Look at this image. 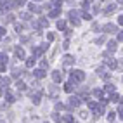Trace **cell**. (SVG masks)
<instances>
[{
	"label": "cell",
	"mask_w": 123,
	"mask_h": 123,
	"mask_svg": "<svg viewBox=\"0 0 123 123\" xmlns=\"http://www.w3.org/2000/svg\"><path fill=\"white\" fill-rule=\"evenodd\" d=\"M85 80V73L81 69H73L71 71V81H83Z\"/></svg>",
	"instance_id": "6da1fadb"
},
{
	"label": "cell",
	"mask_w": 123,
	"mask_h": 123,
	"mask_svg": "<svg viewBox=\"0 0 123 123\" xmlns=\"http://www.w3.org/2000/svg\"><path fill=\"white\" fill-rule=\"evenodd\" d=\"M69 19H71V23L75 24V26H78V24H80V19H78V12H76V11H69Z\"/></svg>",
	"instance_id": "7a4b0ae2"
},
{
	"label": "cell",
	"mask_w": 123,
	"mask_h": 123,
	"mask_svg": "<svg viewBox=\"0 0 123 123\" xmlns=\"http://www.w3.org/2000/svg\"><path fill=\"white\" fill-rule=\"evenodd\" d=\"M80 97H76V95H73V97H69V108H78L80 106Z\"/></svg>",
	"instance_id": "3957f363"
},
{
	"label": "cell",
	"mask_w": 123,
	"mask_h": 123,
	"mask_svg": "<svg viewBox=\"0 0 123 123\" xmlns=\"http://www.w3.org/2000/svg\"><path fill=\"white\" fill-rule=\"evenodd\" d=\"M62 78H64V73H62V71L55 69V71L52 73V80H54V81H61Z\"/></svg>",
	"instance_id": "277c9868"
},
{
	"label": "cell",
	"mask_w": 123,
	"mask_h": 123,
	"mask_svg": "<svg viewBox=\"0 0 123 123\" xmlns=\"http://www.w3.org/2000/svg\"><path fill=\"white\" fill-rule=\"evenodd\" d=\"M45 49H47V45H42V47H37V49H33V57L42 55V54L45 52Z\"/></svg>",
	"instance_id": "5b68a950"
},
{
	"label": "cell",
	"mask_w": 123,
	"mask_h": 123,
	"mask_svg": "<svg viewBox=\"0 0 123 123\" xmlns=\"http://www.w3.org/2000/svg\"><path fill=\"white\" fill-rule=\"evenodd\" d=\"M104 31H106V33H116V26H114V24H111V23H108V24H106V26H104Z\"/></svg>",
	"instance_id": "8992f818"
},
{
	"label": "cell",
	"mask_w": 123,
	"mask_h": 123,
	"mask_svg": "<svg viewBox=\"0 0 123 123\" xmlns=\"http://www.w3.org/2000/svg\"><path fill=\"white\" fill-rule=\"evenodd\" d=\"M14 54H16V57H19V59H24V50H23L21 47L14 49Z\"/></svg>",
	"instance_id": "52a82bcc"
},
{
	"label": "cell",
	"mask_w": 123,
	"mask_h": 123,
	"mask_svg": "<svg viewBox=\"0 0 123 123\" xmlns=\"http://www.w3.org/2000/svg\"><path fill=\"white\" fill-rule=\"evenodd\" d=\"M73 62H75V57L73 55H64V64H66V66H71Z\"/></svg>",
	"instance_id": "ba28073f"
},
{
	"label": "cell",
	"mask_w": 123,
	"mask_h": 123,
	"mask_svg": "<svg viewBox=\"0 0 123 123\" xmlns=\"http://www.w3.org/2000/svg\"><path fill=\"white\" fill-rule=\"evenodd\" d=\"M35 62H37V57L31 55L30 59H26V68H33V66H35Z\"/></svg>",
	"instance_id": "9c48e42d"
},
{
	"label": "cell",
	"mask_w": 123,
	"mask_h": 123,
	"mask_svg": "<svg viewBox=\"0 0 123 123\" xmlns=\"http://www.w3.org/2000/svg\"><path fill=\"white\" fill-rule=\"evenodd\" d=\"M40 95H42V90H40V92H37L35 95L31 94V101H33V104H38V102H40Z\"/></svg>",
	"instance_id": "30bf717a"
},
{
	"label": "cell",
	"mask_w": 123,
	"mask_h": 123,
	"mask_svg": "<svg viewBox=\"0 0 123 123\" xmlns=\"http://www.w3.org/2000/svg\"><path fill=\"white\" fill-rule=\"evenodd\" d=\"M114 9H116V4H109V5L106 7V9H104V12H106V14H111V12H113Z\"/></svg>",
	"instance_id": "8fae6325"
},
{
	"label": "cell",
	"mask_w": 123,
	"mask_h": 123,
	"mask_svg": "<svg viewBox=\"0 0 123 123\" xmlns=\"http://www.w3.org/2000/svg\"><path fill=\"white\" fill-rule=\"evenodd\" d=\"M64 90H66V92H73V90H75V87H73V81H68V83L66 85H64Z\"/></svg>",
	"instance_id": "7c38bea8"
},
{
	"label": "cell",
	"mask_w": 123,
	"mask_h": 123,
	"mask_svg": "<svg viewBox=\"0 0 123 123\" xmlns=\"http://www.w3.org/2000/svg\"><path fill=\"white\" fill-rule=\"evenodd\" d=\"M106 64H108L109 68H116V66H118V64H116V61H114V59H111V57H109V59H106Z\"/></svg>",
	"instance_id": "4fadbf2b"
},
{
	"label": "cell",
	"mask_w": 123,
	"mask_h": 123,
	"mask_svg": "<svg viewBox=\"0 0 123 123\" xmlns=\"http://www.w3.org/2000/svg\"><path fill=\"white\" fill-rule=\"evenodd\" d=\"M21 75H23V71H21V69H18V68H14V69H12V78H19Z\"/></svg>",
	"instance_id": "5bb4252c"
},
{
	"label": "cell",
	"mask_w": 123,
	"mask_h": 123,
	"mask_svg": "<svg viewBox=\"0 0 123 123\" xmlns=\"http://www.w3.org/2000/svg\"><path fill=\"white\" fill-rule=\"evenodd\" d=\"M59 14H61V9H54V11L49 12V16H50V18H57Z\"/></svg>",
	"instance_id": "9a60e30c"
},
{
	"label": "cell",
	"mask_w": 123,
	"mask_h": 123,
	"mask_svg": "<svg viewBox=\"0 0 123 123\" xmlns=\"http://www.w3.org/2000/svg\"><path fill=\"white\" fill-rule=\"evenodd\" d=\"M5 97H7V102H14V95L9 92V90H5Z\"/></svg>",
	"instance_id": "2e32d148"
},
{
	"label": "cell",
	"mask_w": 123,
	"mask_h": 123,
	"mask_svg": "<svg viewBox=\"0 0 123 123\" xmlns=\"http://www.w3.org/2000/svg\"><path fill=\"white\" fill-rule=\"evenodd\" d=\"M30 11H31V12H40L42 9H40L38 5H35V4H30Z\"/></svg>",
	"instance_id": "e0dca14e"
},
{
	"label": "cell",
	"mask_w": 123,
	"mask_h": 123,
	"mask_svg": "<svg viewBox=\"0 0 123 123\" xmlns=\"http://www.w3.org/2000/svg\"><path fill=\"white\" fill-rule=\"evenodd\" d=\"M35 76H37V78H43V76H45V71H43V69H37V71H35Z\"/></svg>",
	"instance_id": "ac0fdd59"
},
{
	"label": "cell",
	"mask_w": 123,
	"mask_h": 123,
	"mask_svg": "<svg viewBox=\"0 0 123 123\" xmlns=\"http://www.w3.org/2000/svg\"><path fill=\"white\" fill-rule=\"evenodd\" d=\"M92 94H94V97H101V99H102V90L101 88H95Z\"/></svg>",
	"instance_id": "d6986e66"
},
{
	"label": "cell",
	"mask_w": 123,
	"mask_h": 123,
	"mask_svg": "<svg viewBox=\"0 0 123 123\" xmlns=\"http://www.w3.org/2000/svg\"><path fill=\"white\" fill-rule=\"evenodd\" d=\"M106 92H108V94H114V85H106Z\"/></svg>",
	"instance_id": "ffe728a7"
},
{
	"label": "cell",
	"mask_w": 123,
	"mask_h": 123,
	"mask_svg": "<svg viewBox=\"0 0 123 123\" xmlns=\"http://www.w3.org/2000/svg\"><path fill=\"white\" fill-rule=\"evenodd\" d=\"M16 88H18V90H24V88H26L24 81H18V83H16Z\"/></svg>",
	"instance_id": "44dd1931"
},
{
	"label": "cell",
	"mask_w": 123,
	"mask_h": 123,
	"mask_svg": "<svg viewBox=\"0 0 123 123\" xmlns=\"http://www.w3.org/2000/svg\"><path fill=\"white\" fill-rule=\"evenodd\" d=\"M62 121H68V123H73V116H71V114H66V116H62Z\"/></svg>",
	"instance_id": "7402d4cb"
},
{
	"label": "cell",
	"mask_w": 123,
	"mask_h": 123,
	"mask_svg": "<svg viewBox=\"0 0 123 123\" xmlns=\"http://www.w3.org/2000/svg\"><path fill=\"white\" fill-rule=\"evenodd\" d=\"M81 18H83V19H87V21H90V19H92V16H90L88 12H85V11H83V12H81Z\"/></svg>",
	"instance_id": "603a6c76"
},
{
	"label": "cell",
	"mask_w": 123,
	"mask_h": 123,
	"mask_svg": "<svg viewBox=\"0 0 123 123\" xmlns=\"http://www.w3.org/2000/svg\"><path fill=\"white\" fill-rule=\"evenodd\" d=\"M120 99H121V97H120L118 94H113V95H111V101H113V102H120Z\"/></svg>",
	"instance_id": "cb8c5ba5"
},
{
	"label": "cell",
	"mask_w": 123,
	"mask_h": 123,
	"mask_svg": "<svg viewBox=\"0 0 123 123\" xmlns=\"http://www.w3.org/2000/svg\"><path fill=\"white\" fill-rule=\"evenodd\" d=\"M108 49H109V50H114V49H116V42H114V40H113V42H109V43H108Z\"/></svg>",
	"instance_id": "d4e9b609"
},
{
	"label": "cell",
	"mask_w": 123,
	"mask_h": 123,
	"mask_svg": "<svg viewBox=\"0 0 123 123\" xmlns=\"http://www.w3.org/2000/svg\"><path fill=\"white\" fill-rule=\"evenodd\" d=\"M57 28H59V30H64V28H66V23H64V21H57Z\"/></svg>",
	"instance_id": "484cf974"
},
{
	"label": "cell",
	"mask_w": 123,
	"mask_h": 123,
	"mask_svg": "<svg viewBox=\"0 0 123 123\" xmlns=\"http://www.w3.org/2000/svg\"><path fill=\"white\" fill-rule=\"evenodd\" d=\"M12 21H14V16L12 14H7L5 16V23H12Z\"/></svg>",
	"instance_id": "4316f807"
},
{
	"label": "cell",
	"mask_w": 123,
	"mask_h": 123,
	"mask_svg": "<svg viewBox=\"0 0 123 123\" xmlns=\"http://www.w3.org/2000/svg\"><path fill=\"white\" fill-rule=\"evenodd\" d=\"M0 62H4V64L7 62V55H5L4 52H0Z\"/></svg>",
	"instance_id": "83f0119b"
},
{
	"label": "cell",
	"mask_w": 123,
	"mask_h": 123,
	"mask_svg": "<svg viewBox=\"0 0 123 123\" xmlns=\"http://www.w3.org/2000/svg\"><path fill=\"white\" fill-rule=\"evenodd\" d=\"M40 26H43V28L49 26V21H47V19H40Z\"/></svg>",
	"instance_id": "f1b7e54d"
},
{
	"label": "cell",
	"mask_w": 123,
	"mask_h": 123,
	"mask_svg": "<svg viewBox=\"0 0 123 123\" xmlns=\"http://www.w3.org/2000/svg\"><path fill=\"white\" fill-rule=\"evenodd\" d=\"M23 24H16V31H18V33H21V31H23Z\"/></svg>",
	"instance_id": "f546056e"
},
{
	"label": "cell",
	"mask_w": 123,
	"mask_h": 123,
	"mask_svg": "<svg viewBox=\"0 0 123 123\" xmlns=\"http://www.w3.org/2000/svg\"><path fill=\"white\" fill-rule=\"evenodd\" d=\"M59 109H64V104H61V102L55 104V111H59Z\"/></svg>",
	"instance_id": "4dcf8cb0"
},
{
	"label": "cell",
	"mask_w": 123,
	"mask_h": 123,
	"mask_svg": "<svg viewBox=\"0 0 123 123\" xmlns=\"http://www.w3.org/2000/svg\"><path fill=\"white\" fill-rule=\"evenodd\" d=\"M104 40H106V38L101 37V38H97V40H95V43H97V45H101V43H104Z\"/></svg>",
	"instance_id": "1f68e13d"
},
{
	"label": "cell",
	"mask_w": 123,
	"mask_h": 123,
	"mask_svg": "<svg viewBox=\"0 0 123 123\" xmlns=\"http://www.w3.org/2000/svg\"><path fill=\"white\" fill-rule=\"evenodd\" d=\"M114 114H116V113H108V120H109V121L114 120Z\"/></svg>",
	"instance_id": "d6a6232c"
},
{
	"label": "cell",
	"mask_w": 123,
	"mask_h": 123,
	"mask_svg": "<svg viewBox=\"0 0 123 123\" xmlns=\"http://www.w3.org/2000/svg\"><path fill=\"white\" fill-rule=\"evenodd\" d=\"M21 18L28 21V19H30V14H28V12H23V14H21Z\"/></svg>",
	"instance_id": "836d02e7"
},
{
	"label": "cell",
	"mask_w": 123,
	"mask_h": 123,
	"mask_svg": "<svg viewBox=\"0 0 123 123\" xmlns=\"http://www.w3.org/2000/svg\"><path fill=\"white\" fill-rule=\"evenodd\" d=\"M54 38H55V37H54V33H47V40H50V42H52Z\"/></svg>",
	"instance_id": "e575fe53"
},
{
	"label": "cell",
	"mask_w": 123,
	"mask_h": 123,
	"mask_svg": "<svg viewBox=\"0 0 123 123\" xmlns=\"http://www.w3.org/2000/svg\"><path fill=\"white\" fill-rule=\"evenodd\" d=\"M118 116L123 120V108H118Z\"/></svg>",
	"instance_id": "d590c367"
},
{
	"label": "cell",
	"mask_w": 123,
	"mask_h": 123,
	"mask_svg": "<svg viewBox=\"0 0 123 123\" xmlns=\"http://www.w3.org/2000/svg\"><path fill=\"white\" fill-rule=\"evenodd\" d=\"M101 11V7H99V4H94V12H99Z\"/></svg>",
	"instance_id": "8d00e7d4"
},
{
	"label": "cell",
	"mask_w": 123,
	"mask_h": 123,
	"mask_svg": "<svg viewBox=\"0 0 123 123\" xmlns=\"http://www.w3.org/2000/svg\"><path fill=\"white\" fill-rule=\"evenodd\" d=\"M88 5H90V2H81V7H83V9H88Z\"/></svg>",
	"instance_id": "74e56055"
},
{
	"label": "cell",
	"mask_w": 123,
	"mask_h": 123,
	"mask_svg": "<svg viewBox=\"0 0 123 123\" xmlns=\"http://www.w3.org/2000/svg\"><path fill=\"white\" fill-rule=\"evenodd\" d=\"M40 64H42V69H43V68H49V62H47V61H42Z\"/></svg>",
	"instance_id": "f35d334b"
},
{
	"label": "cell",
	"mask_w": 123,
	"mask_h": 123,
	"mask_svg": "<svg viewBox=\"0 0 123 123\" xmlns=\"http://www.w3.org/2000/svg\"><path fill=\"white\" fill-rule=\"evenodd\" d=\"M118 42H123V31H120V33H118Z\"/></svg>",
	"instance_id": "ab89813d"
},
{
	"label": "cell",
	"mask_w": 123,
	"mask_h": 123,
	"mask_svg": "<svg viewBox=\"0 0 123 123\" xmlns=\"http://www.w3.org/2000/svg\"><path fill=\"white\" fill-rule=\"evenodd\" d=\"M80 116H81V118H87V116H88V113H87V111H81V113H80Z\"/></svg>",
	"instance_id": "60d3db41"
},
{
	"label": "cell",
	"mask_w": 123,
	"mask_h": 123,
	"mask_svg": "<svg viewBox=\"0 0 123 123\" xmlns=\"http://www.w3.org/2000/svg\"><path fill=\"white\" fill-rule=\"evenodd\" d=\"M92 30H94V31H97V30H99V24L94 23V24H92Z\"/></svg>",
	"instance_id": "b9f144b4"
},
{
	"label": "cell",
	"mask_w": 123,
	"mask_h": 123,
	"mask_svg": "<svg viewBox=\"0 0 123 123\" xmlns=\"http://www.w3.org/2000/svg\"><path fill=\"white\" fill-rule=\"evenodd\" d=\"M64 35H66V37H71V30H64Z\"/></svg>",
	"instance_id": "7bdbcfd3"
},
{
	"label": "cell",
	"mask_w": 123,
	"mask_h": 123,
	"mask_svg": "<svg viewBox=\"0 0 123 123\" xmlns=\"http://www.w3.org/2000/svg\"><path fill=\"white\" fill-rule=\"evenodd\" d=\"M68 47H69V42H68V40H66V42H64V43H62V49H68Z\"/></svg>",
	"instance_id": "ee69618b"
},
{
	"label": "cell",
	"mask_w": 123,
	"mask_h": 123,
	"mask_svg": "<svg viewBox=\"0 0 123 123\" xmlns=\"http://www.w3.org/2000/svg\"><path fill=\"white\" fill-rule=\"evenodd\" d=\"M0 85H2V87H5V81H4V76H0Z\"/></svg>",
	"instance_id": "f6af8a7d"
},
{
	"label": "cell",
	"mask_w": 123,
	"mask_h": 123,
	"mask_svg": "<svg viewBox=\"0 0 123 123\" xmlns=\"http://www.w3.org/2000/svg\"><path fill=\"white\" fill-rule=\"evenodd\" d=\"M0 71H5V64L4 62H0Z\"/></svg>",
	"instance_id": "bcb514c9"
},
{
	"label": "cell",
	"mask_w": 123,
	"mask_h": 123,
	"mask_svg": "<svg viewBox=\"0 0 123 123\" xmlns=\"http://www.w3.org/2000/svg\"><path fill=\"white\" fill-rule=\"evenodd\" d=\"M118 23H120L121 26H123V16H120V18H118Z\"/></svg>",
	"instance_id": "7dc6e473"
},
{
	"label": "cell",
	"mask_w": 123,
	"mask_h": 123,
	"mask_svg": "<svg viewBox=\"0 0 123 123\" xmlns=\"http://www.w3.org/2000/svg\"><path fill=\"white\" fill-rule=\"evenodd\" d=\"M4 35H5V30H4V28H0V37H4Z\"/></svg>",
	"instance_id": "c3c4849f"
},
{
	"label": "cell",
	"mask_w": 123,
	"mask_h": 123,
	"mask_svg": "<svg viewBox=\"0 0 123 123\" xmlns=\"http://www.w3.org/2000/svg\"><path fill=\"white\" fill-rule=\"evenodd\" d=\"M120 102H121V104H123V97H121V99H120Z\"/></svg>",
	"instance_id": "681fc988"
},
{
	"label": "cell",
	"mask_w": 123,
	"mask_h": 123,
	"mask_svg": "<svg viewBox=\"0 0 123 123\" xmlns=\"http://www.w3.org/2000/svg\"><path fill=\"white\" fill-rule=\"evenodd\" d=\"M73 123H76V121H73Z\"/></svg>",
	"instance_id": "f907efd6"
}]
</instances>
